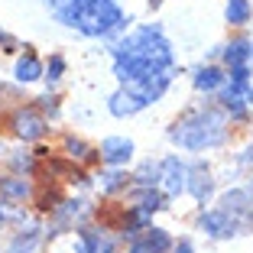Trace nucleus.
Masks as SVG:
<instances>
[{
	"label": "nucleus",
	"instance_id": "1",
	"mask_svg": "<svg viewBox=\"0 0 253 253\" xmlns=\"http://www.w3.org/2000/svg\"><path fill=\"white\" fill-rule=\"evenodd\" d=\"M114 75L124 88H130L143 104H156L172 84L175 52L159 23H146L130 36L114 42Z\"/></svg>",
	"mask_w": 253,
	"mask_h": 253
},
{
	"label": "nucleus",
	"instance_id": "2",
	"mask_svg": "<svg viewBox=\"0 0 253 253\" xmlns=\"http://www.w3.org/2000/svg\"><path fill=\"white\" fill-rule=\"evenodd\" d=\"M42 7L52 13L55 23L91 39H114L130 23L117 0H42Z\"/></svg>",
	"mask_w": 253,
	"mask_h": 253
},
{
	"label": "nucleus",
	"instance_id": "3",
	"mask_svg": "<svg viewBox=\"0 0 253 253\" xmlns=\"http://www.w3.org/2000/svg\"><path fill=\"white\" fill-rule=\"evenodd\" d=\"M169 140L188 153L214 149L227 143V114L217 111L214 104H201L185 111L175 124L169 126Z\"/></svg>",
	"mask_w": 253,
	"mask_h": 253
},
{
	"label": "nucleus",
	"instance_id": "4",
	"mask_svg": "<svg viewBox=\"0 0 253 253\" xmlns=\"http://www.w3.org/2000/svg\"><path fill=\"white\" fill-rule=\"evenodd\" d=\"M75 253H117V240L94 224H82L75 237Z\"/></svg>",
	"mask_w": 253,
	"mask_h": 253
},
{
	"label": "nucleus",
	"instance_id": "5",
	"mask_svg": "<svg viewBox=\"0 0 253 253\" xmlns=\"http://www.w3.org/2000/svg\"><path fill=\"white\" fill-rule=\"evenodd\" d=\"M198 231H205L208 237H214V240H231L234 234H240V224L234 221L227 211L211 208V211H201V214H198Z\"/></svg>",
	"mask_w": 253,
	"mask_h": 253
},
{
	"label": "nucleus",
	"instance_id": "6",
	"mask_svg": "<svg viewBox=\"0 0 253 253\" xmlns=\"http://www.w3.org/2000/svg\"><path fill=\"white\" fill-rule=\"evenodd\" d=\"M159 166H163V175H159V182H163V188H166V198H179V195H185L188 166L182 163L179 156H166Z\"/></svg>",
	"mask_w": 253,
	"mask_h": 253
},
{
	"label": "nucleus",
	"instance_id": "7",
	"mask_svg": "<svg viewBox=\"0 0 253 253\" xmlns=\"http://www.w3.org/2000/svg\"><path fill=\"white\" fill-rule=\"evenodd\" d=\"M13 130L23 140H42L49 133V120L42 117L39 107H23V111L13 114Z\"/></svg>",
	"mask_w": 253,
	"mask_h": 253
},
{
	"label": "nucleus",
	"instance_id": "8",
	"mask_svg": "<svg viewBox=\"0 0 253 253\" xmlns=\"http://www.w3.org/2000/svg\"><path fill=\"white\" fill-rule=\"evenodd\" d=\"M185 192L192 195L198 205H208L211 198H214V175H211V169L205 163H192L188 166V185Z\"/></svg>",
	"mask_w": 253,
	"mask_h": 253
},
{
	"label": "nucleus",
	"instance_id": "9",
	"mask_svg": "<svg viewBox=\"0 0 253 253\" xmlns=\"http://www.w3.org/2000/svg\"><path fill=\"white\" fill-rule=\"evenodd\" d=\"M130 250L133 253H169L172 250V237L163 231V227H143L133 240H130Z\"/></svg>",
	"mask_w": 253,
	"mask_h": 253
},
{
	"label": "nucleus",
	"instance_id": "10",
	"mask_svg": "<svg viewBox=\"0 0 253 253\" xmlns=\"http://www.w3.org/2000/svg\"><path fill=\"white\" fill-rule=\"evenodd\" d=\"M101 159L107 166H114V169L126 166L133 159V140H126V136H107V140H101Z\"/></svg>",
	"mask_w": 253,
	"mask_h": 253
},
{
	"label": "nucleus",
	"instance_id": "11",
	"mask_svg": "<svg viewBox=\"0 0 253 253\" xmlns=\"http://www.w3.org/2000/svg\"><path fill=\"white\" fill-rule=\"evenodd\" d=\"M23 49H26V52L16 59L13 75H16V82H20V84H33V82H39V78L45 75V65L39 62V55L33 52L30 45H23Z\"/></svg>",
	"mask_w": 253,
	"mask_h": 253
},
{
	"label": "nucleus",
	"instance_id": "12",
	"mask_svg": "<svg viewBox=\"0 0 253 253\" xmlns=\"http://www.w3.org/2000/svg\"><path fill=\"white\" fill-rule=\"evenodd\" d=\"M143 107H146V104H143L130 88H117L111 97H107V111H111L114 117H133V114L143 111Z\"/></svg>",
	"mask_w": 253,
	"mask_h": 253
},
{
	"label": "nucleus",
	"instance_id": "13",
	"mask_svg": "<svg viewBox=\"0 0 253 253\" xmlns=\"http://www.w3.org/2000/svg\"><path fill=\"white\" fill-rule=\"evenodd\" d=\"M224 82H227V72L217 65H198L192 72V84L198 91H205V94H211V91H221Z\"/></svg>",
	"mask_w": 253,
	"mask_h": 253
},
{
	"label": "nucleus",
	"instance_id": "14",
	"mask_svg": "<svg viewBox=\"0 0 253 253\" xmlns=\"http://www.w3.org/2000/svg\"><path fill=\"white\" fill-rule=\"evenodd\" d=\"M221 55H224V65L227 68H237V65H250V55H253V42L247 36L231 39L227 45H221Z\"/></svg>",
	"mask_w": 253,
	"mask_h": 253
},
{
	"label": "nucleus",
	"instance_id": "15",
	"mask_svg": "<svg viewBox=\"0 0 253 253\" xmlns=\"http://www.w3.org/2000/svg\"><path fill=\"white\" fill-rule=\"evenodd\" d=\"M33 188L26 179H20V175H0V198L3 201H23L30 198Z\"/></svg>",
	"mask_w": 253,
	"mask_h": 253
},
{
	"label": "nucleus",
	"instance_id": "16",
	"mask_svg": "<svg viewBox=\"0 0 253 253\" xmlns=\"http://www.w3.org/2000/svg\"><path fill=\"white\" fill-rule=\"evenodd\" d=\"M166 205H169V198H166L163 192H156V188H140V192H136V201L130 205V208L143 211V214H156V211H163Z\"/></svg>",
	"mask_w": 253,
	"mask_h": 253
},
{
	"label": "nucleus",
	"instance_id": "17",
	"mask_svg": "<svg viewBox=\"0 0 253 253\" xmlns=\"http://www.w3.org/2000/svg\"><path fill=\"white\" fill-rule=\"evenodd\" d=\"M62 201H65V198H62V188L55 185V182H52V185H49V179H45L42 185L36 188V208L42 211V214H45V211H49V214H52V211L59 208Z\"/></svg>",
	"mask_w": 253,
	"mask_h": 253
},
{
	"label": "nucleus",
	"instance_id": "18",
	"mask_svg": "<svg viewBox=\"0 0 253 253\" xmlns=\"http://www.w3.org/2000/svg\"><path fill=\"white\" fill-rule=\"evenodd\" d=\"M159 175H163V166H159L156 159H143L140 169L133 172V182H136L140 188H156Z\"/></svg>",
	"mask_w": 253,
	"mask_h": 253
},
{
	"label": "nucleus",
	"instance_id": "19",
	"mask_svg": "<svg viewBox=\"0 0 253 253\" xmlns=\"http://www.w3.org/2000/svg\"><path fill=\"white\" fill-rule=\"evenodd\" d=\"M224 16L231 26H247L253 16V3L250 0H227V7H224Z\"/></svg>",
	"mask_w": 253,
	"mask_h": 253
},
{
	"label": "nucleus",
	"instance_id": "20",
	"mask_svg": "<svg viewBox=\"0 0 253 253\" xmlns=\"http://www.w3.org/2000/svg\"><path fill=\"white\" fill-rule=\"evenodd\" d=\"M133 182V175H126L124 169H111L107 175H101V188H104L107 195H117V192H124L126 185Z\"/></svg>",
	"mask_w": 253,
	"mask_h": 253
},
{
	"label": "nucleus",
	"instance_id": "21",
	"mask_svg": "<svg viewBox=\"0 0 253 253\" xmlns=\"http://www.w3.org/2000/svg\"><path fill=\"white\" fill-rule=\"evenodd\" d=\"M62 75H65V55H59V52L49 55V62H45V75H42V78L55 84V82H62Z\"/></svg>",
	"mask_w": 253,
	"mask_h": 253
},
{
	"label": "nucleus",
	"instance_id": "22",
	"mask_svg": "<svg viewBox=\"0 0 253 253\" xmlns=\"http://www.w3.org/2000/svg\"><path fill=\"white\" fill-rule=\"evenodd\" d=\"M39 111H45L49 114V117H59V101H55V97H39Z\"/></svg>",
	"mask_w": 253,
	"mask_h": 253
},
{
	"label": "nucleus",
	"instance_id": "23",
	"mask_svg": "<svg viewBox=\"0 0 253 253\" xmlns=\"http://www.w3.org/2000/svg\"><path fill=\"white\" fill-rule=\"evenodd\" d=\"M0 45H3V52H16V49H20V42H16L10 33H3V30H0Z\"/></svg>",
	"mask_w": 253,
	"mask_h": 253
},
{
	"label": "nucleus",
	"instance_id": "24",
	"mask_svg": "<svg viewBox=\"0 0 253 253\" xmlns=\"http://www.w3.org/2000/svg\"><path fill=\"white\" fill-rule=\"evenodd\" d=\"M172 253H195L192 240H179V244H172Z\"/></svg>",
	"mask_w": 253,
	"mask_h": 253
},
{
	"label": "nucleus",
	"instance_id": "25",
	"mask_svg": "<svg viewBox=\"0 0 253 253\" xmlns=\"http://www.w3.org/2000/svg\"><path fill=\"white\" fill-rule=\"evenodd\" d=\"M247 104H253V88H250V94H247Z\"/></svg>",
	"mask_w": 253,
	"mask_h": 253
},
{
	"label": "nucleus",
	"instance_id": "26",
	"mask_svg": "<svg viewBox=\"0 0 253 253\" xmlns=\"http://www.w3.org/2000/svg\"><path fill=\"white\" fill-rule=\"evenodd\" d=\"M250 62H253V55H250Z\"/></svg>",
	"mask_w": 253,
	"mask_h": 253
},
{
	"label": "nucleus",
	"instance_id": "27",
	"mask_svg": "<svg viewBox=\"0 0 253 253\" xmlns=\"http://www.w3.org/2000/svg\"><path fill=\"white\" fill-rule=\"evenodd\" d=\"M130 253H133V250H130Z\"/></svg>",
	"mask_w": 253,
	"mask_h": 253
}]
</instances>
